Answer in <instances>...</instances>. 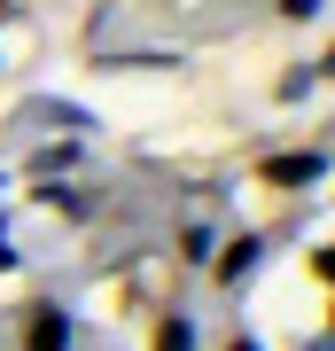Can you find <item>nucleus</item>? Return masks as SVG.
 <instances>
[{
  "mask_svg": "<svg viewBox=\"0 0 335 351\" xmlns=\"http://www.w3.org/2000/svg\"><path fill=\"white\" fill-rule=\"evenodd\" d=\"M258 265H265V242H258V234H242V242H226V250H211V274H219L226 289H242Z\"/></svg>",
  "mask_w": 335,
  "mask_h": 351,
  "instance_id": "f257e3e1",
  "label": "nucleus"
},
{
  "mask_svg": "<svg viewBox=\"0 0 335 351\" xmlns=\"http://www.w3.org/2000/svg\"><path fill=\"white\" fill-rule=\"evenodd\" d=\"M62 343H71V313H62V304H32L24 351H62Z\"/></svg>",
  "mask_w": 335,
  "mask_h": 351,
  "instance_id": "f03ea898",
  "label": "nucleus"
},
{
  "mask_svg": "<svg viewBox=\"0 0 335 351\" xmlns=\"http://www.w3.org/2000/svg\"><path fill=\"white\" fill-rule=\"evenodd\" d=\"M265 180H273V188H312V180H327V156H320V149H304V156H273V164H265Z\"/></svg>",
  "mask_w": 335,
  "mask_h": 351,
  "instance_id": "7ed1b4c3",
  "label": "nucleus"
},
{
  "mask_svg": "<svg viewBox=\"0 0 335 351\" xmlns=\"http://www.w3.org/2000/svg\"><path fill=\"white\" fill-rule=\"evenodd\" d=\"M320 86H327V63L312 55L304 71H288V78H281V101H304V94H320Z\"/></svg>",
  "mask_w": 335,
  "mask_h": 351,
  "instance_id": "20e7f679",
  "label": "nucleus"
},
{
  "mask_svg": "<svg viewBox=\"0 0 335 351\" xmlns=\"http://www.w3.org/2000/svg\"><path fill=\"white\" fill-rule=\"evenodd\" d=\"M156 351H195V320H179V313H172V320L156 328Z\"/></svg>",
  "mask_w": 335,
  "mask_h": 351,
  "instance_id": "39448f33",
  "label": "nucleus"
},
{
  "mask_svg": "<svg viewBox=\"0 0 335 351\" xmlns=\"http://www.w3.org/2000/svg\"><path fill=\"white\" fill-rule=\"evenodd\" d=\"M211 250H219L211 226H187V250H179V258H187V265H211Z\"/></svg>",
  "mask_w": 335,
  "mask_h": 351,
  "instance_id": "423d86ee",
  "label": "nucleus"
},
{
  "mask_svg": "<svg viewBox=\"0 0 335 351\" xmlns=\"http://www.w3.org/2000/svg\"><path fill=\"white\" fill-rule=\"evenodd\" d=\"M273 8L288 16V24H320V16H327V0H273Z\"/></svg>",
  "mask_w": 335,
  "mask_h": 351,
  "instance_id": "0eeeda50",
  "label": "nucleus"
},
{
  "mask_svg": "<svg viewBox=\"0 0 335 351\" xmlns=\"http://www.w3.org/2000/svg\"><path fill=\"white\" fill-rule=\"evenodd\" d=\"M304 351H335V343H327V336H312V343H304Z\"/></svg>",
  "mask_w": 335,
  "mask_h": 351,
  "instance_id": "6e6552de",
  "label": "nucleus"
},
{
  "mask_svg": "<svg viewBox=\"0 0 335 351\" xmlns=\"http://www.w3.org/2000/svg\"><path fill=\"white\" fill-rule=\"evenodd\" d=\"M226 351H258V343H249V336H234V343H226Z\"/></svg>",
  "mask_w": 335,
  "mask_h": 351,
  "instance_id": "1a4fd4ad",
  "label": "nucleus"
}]
</instances>
